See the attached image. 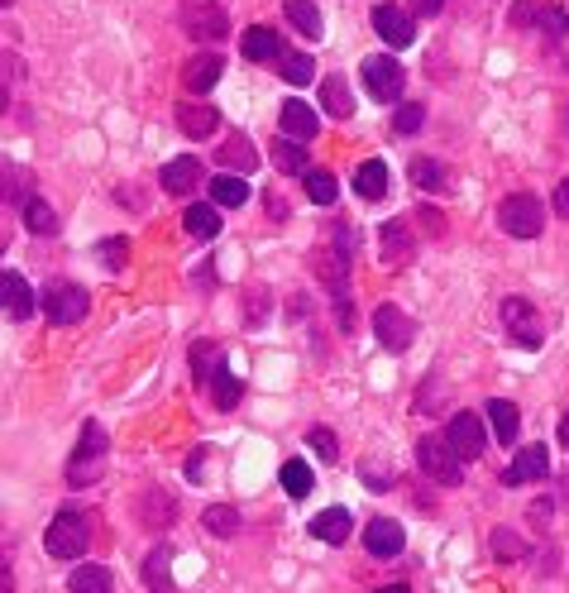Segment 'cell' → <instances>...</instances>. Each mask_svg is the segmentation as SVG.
<instances>
[{
    "label": "cell",
    "instance_id": "484cf974",
    "mask_svg": "<svg viewBox=\"0 0 569 593\" xmlns=\"http://www.w3.org/2000/svg\"><path fill=\"white\" fill-rule=\"evenodd\" d=\"M187 235L192 240H216L220 235V211H216V201H197V206H187Z\"/></svg>",
    "mask_w": 569,
    "mask_h": 593
},
{
    "label": "cell",
    "instance_id": "d590c367",
    "mask_svg": "<svg viewBox=\"0 0 569 593\" xmlns=\"http://www.w3.org/2000/svg\"><path fill=\"white\" fill-rule=\"evenodd\" d=\"M412 182L421 192H445L450 182H445V163L436 158H412Z\"/></svg>",
    "mask_w": 569,
    "mask_h": 593
},
{
    "label": "cell",
    "instance_id": "83f0119b",
    "mask_svg": "<svg viewBox=\"0 0 569 593\" xmlns=\"http://www.w3.org/2000/svg\"><path fill=\"white\" fill-rule=\"evenodd\" d=\"M354 192L369 201L388 197V163H383V158H369V163L359 168V177H354Z\"/></svg>",
    "mask_w": 569,
    "mask_h": 593
},
{
    "label": "cell",
    "instance_id": "ba28073f",
    "mask_svg": "<svg viewBox=\"0 0 569 593\" xmlns=\"http://www.w3.org/2000/svg\"><path fill=\"white\" fill-rule=\"evenodd\" d=\"M87 307H91L87 287H77V283H58L44 292V311L53 326H77V321L87 316Z\"/></svg>",
    "mask_w": 569,
    "mask_h": 593
},
{
    "label": "cell",
    "instance_id": "60d3db41",
    "mask_svg": "<svg viewBox=\"0 0 569 593\" xmlns=\"http://www.w3.org/2000/svg\"><path fill=\"white\" fill-rule=\"evenodd\" d=\"M307 445L321 455V464H335L340 460V440H335V431L330 426H311L307 431Z\"/></svg>",
    "mask_w": 569,
    "mask_h": 593
},
{
    "label": "cell",
    "instance_id": "f5cc1de1",
    "mask_svg": "<svg viewBox=\"0 0 569 593\" xmlns=\"http://www.w3.org/2000/svg\"><path fill=\"white\" fill-rule=\"evenodd\" d=\"M268 216L283 220V216H287V201H283V197H268Z\"/></svg>",
    "mask_w": 569,
    "mask_h": 593
},
{
    "label": "cell",
    "instance_id": "3957f363",
    "mask_svg": "<svg viewBox=\"0 0 569 593\" xmlns=\"http://www.w3.org/2000/svg\"><path fill=\"white\" fill-rule=\"evenodd\" d=\"M416 464L426 479H436L440 488H460L464 484V460L455 455V445L440 436H421L416 440Z\"/></svg>",
    "mask_w": 569,
    "mask_h": 593
},
{
    "label": "cell",
    "instance_id": "6da1fadb",
    "mask_svg": "<svg viewBox=\"0 0 569 593\" xmlns=\"http://www.w3.org/2000/svg\"><path fill=\"white\" fill-rule=\"evenodd\" d=\"M44 546L53 560H82L91 546V522L87 512H77V507H63L58 517H53V527L44 531Z\"/></svg>",
    "mask_w": 569,
    "mask_h": 593
},
{
    "label": "cell",
    "instance_id": "2e32d148",
    "mask_svg": "<svg viewBox=\"0 0 569 593\" xmlns=\"http://www.w3.org/2000/svg\"><path fill=\"white\" fill-rule=\"evenodd\" d=\"M350 512H345V507H326V512H316V517H311V536H316V541H326V546H345V541H350Z\"/></svg>",
    "mask_w": 569,
    "mask_h": 593
},
{
    "label": "cell",
    "instance_id": "44dd1931",
    "mask_svg": "<svg viewBox=\"0 0 569 593\" xmlns=\"http://www.w3.org/2000/svg\"><path fill=\"white\" fill-rule=\"evenodd\" d=\"M182 82H187L192 96L211 91L220 82V58H216V53H197V58H187V67H182Z\"/></svg>",
    "mask_w": 569,
    "mask_h": 593
},
{
    "label": "cell",
    "instance_id": "7dc6e473",
    "mask_svg": "<svg viewBox=\"0 0 569 593\" xmlns=\"http://www.w3.org/2000/svg\"><path fill=\"white\" fill-rule=\"evenodd\" d=\"M416 220H421L431 235H445V216H440L436 206H421V211H416Z\"/></svg>",
    "mask_w": 569,
    "mask_h": 593
},
{
    "label": "cell",
    "instance_id": "9f6ffc18",
    "mask_svg": "<svg viewBox=\"0 0 569 593\" xmlns=\"http://www.w3.org/2000/svg\"><path fill=\"white\" fill-rule=\"evenodd\" d=\"M0 5H5V10H10V5H15V0H0Z\"/></svg>",
    "mask_w": 569,
    "mask_h": 593
},
{
    "label": "cell",
    "instance_id": "c3c4849f",
    "mask_svg": "<svg viewBox=\"0 0 569 593\" xmlns=\"http://www.w3.org/2000/svg\"><path fill=\"white\" fill-rule=\"evenodd\" d=\"M263 311H268V292L254 287V292H249V321H263Z\"/></svg>",
    "mask_w": 569,
    "mask_h": 593
},
{
    "label": "cell",
    "instance_id": "9c48e42d",
    "mask_svg": "<svg viewBox=\"0 0 569 593\" xmlns=\"http://www.w3.org/2000/svg\"><path fill=\"white\" fill-rule=\"evenodd\" d=\"M373 335H378V345H383V350L402 354L407 345H412L416 326H412V316H407V311L388 302V307H378V311H373Z\"/></svg>",
    "mask_w": 569,
    "mask_h": 593
},
{
    "label": "cell",
    "instance_id": "74e56055",
    "mask_svg": "<svg viewBox=\"0 0 569 593\" xmlns=\"http://www.w3.org/2000/svg\"><path fill=\"white\" fill-rule=\"evenodd\" d=\"M201 527L211 531V536H235V531H240V512H235V507H225V503H216V507H206V512H201Z\"/></svg>",
    "mask_w": 569,
    "mask_h": 593
},
{
    "label": "cell",
    "instance_id": "4316f807",
    "mask_svg": "<svg viewBox=\"0 0 569 593\" xmlns=\"http://www.w3.org/2000/svg\"><path fill=\"white\" fill-rule=\"evenodd\" d=\"M192 369H197L201 388H211V383H216V374L225 369V354H220V345H211V340H197V345H192Z\"/></svg>",
    "mask_w": 569,
    "mask_h": 593
},
{
    "label": "cell",
    "instance_id": "4fadbf2b",
    "mask_svg": "<svg viewBox=\"0 0 569 593\" xmlns=\"http://www.w3.org/2000/svg\"><path fill=\"white\" fill-rule=\"evenodd\" d=\"M546 469H550V455H546V445H526V450H517V460L507 464L503 484H507V488L536 484V479H546Z\"/></svg>",
    "mask_w": 569,
    "mask_h": 593
},
{
    "label": "cell",
    "instance_id": "f6af8a7d",
    "mask_svg": "<svg viewBox=\"0 0 569 593\" xmlns=\"http://www.w3.org/2000/svg\"><path fill=\"white\" fill-rule=\"evenodd\" d=\"M359 474H364V484H369L373 493H388V488H393V469L383 474L378 464H359Z\"/></svg>",
    "mask_w": 569,
    "mask_h": 593
},
{
    "label": "cell",
    "instance_id": "cb8c5ba5",
    "mask_svg": "<svg viewBox=\"0 0 569 593\" xmlns=\"http://www.w3.org/2000/svg\"><path fill=\"white\" fill-rule=\"evenodd\" d=\"M321 106H326V115H335V120H350L354 115V96H350V82L335 72V77H326L321 82Z\"/></svg>",
    "mask_w": 569,
    "mask_h": 593
},
{
    "label": "cell",
    "instance_id": "b9f144b4",
    "mask_svg": "<svg viewBox=\"0 0 569 593\" xmlns=\"http://www.w3.org/2000/svg\"><path fill=\"white\" fill-rule=\"evenodd\" d=\"M96 254H101V264H106L110 273H120V268H125V259H130V240H125V235L101 240V244H96Z\"/></svg>",
    "mask_w": 569,
    "mask_h": 593
},
{
    "label": "cell",
    "instance_id": "f1b7e54d",
    "mask_svg": "<svg viewBox=\"0 0 569 593\" xmlns=\"http://www.w3.org/2000/svg\"><path fill=\"white\" fill-rule=\"evenodd\" d=\"M216 158L230 168V173H254V168H259V154L249 149V139H244V134H235L230 144H220Z\"/></svg>",
    "mask_w": 569,
    "mask_h": 593
},
{
    "label": "cell",
    "instance_id": "db71d44e",
    "mask_svg": "<svg viewBox=\"0 0 569 593\" xmlns=\"http://www.w3.org/2000/svg\"><path fill=\"white\" fill-rule=\"evenodd\" d=\"M560 445L569 450V412H565V421H560Z\"/></svg>",
    "mask_w": 569,
    "mask_h": 593
},
{
    "label": "cell",
    "instance_id": "8fae6325",
    "mask_svg": "<svg viewBox=\"0 0 569 593\" xmlns=\"http://www.w3.org/2000/svg\"><path fill=\"white\" fill-rule=\"evenodd\" d=\"M402 546H407V531L397 527L393 517H373L369 527H364V550L378 555V560H393V555H402Z\"/></svg>",
    "mask_w": 569,
    "mask_h": 593
},
{
    "label": "cell",
    "instance_id": "9a60e30c",
    "mask_svg": "<svg viewBox=\"0 0 569 593\" xmlns=\"http://www.w3.org/2000/svg\"><path fill=\"white\" fill-rule=\"evenodd\" d=\"M0 302H5V316L10 321H29L34 316V292H29V283H24L20 273H0Z\"/></svg>",
    "mask_w": 569,
    "mask_h": 593
},
{
    "label": "cell",
    "instance_id": "603a6c76",
    "mask_svg": "<svg viewBox=\"0 0 569 593\" xmlns=\"http://www.w3.org/2000/svg\"><path fill=\"white\" fill-rule=\"evenodd\" d=\"M488 421H493V436L503 440V445H512L517 431H522V412H517V402H507V397H493V402H488Z\"/></svg>",
    "mask_w": 569,
    "mask_h": 593
},
{
    "label": "cell",
    "instance_id": "681fc988",
    "mask_svg": "<svg viewBox=\"0 0 569 593\" xmlns=\"http://www.w3.org/2000/svg\"><path fill=\"white\" fill-rule=\"evenodd\" d=\"M550 206H555V216H565L569 220V177L555 187V197H550Z\"/></svg>",
    "mask_w": 569,
    "mask_h": 593
},
{
    "label": "cell",
    "instance_id": "836d02e7",
    "mask_svg": "<svg viewBox=\"0 0 569 593\" xmlns=\"http://www.w3.org/2000/svg\"><path fill=\"white\" fill-rule=\"evenodd\" d=\"M211 201H216V206H244V201H249V182H240L235 173H220L216 182H211Z\"/></svg>",
    "mask_w": 569,
    "mask_h": 593
},
{
    "label": "cell",
    "instance_id": "ab89813d",
    "mask_svg": "<svg viewBox=\"0 0 569 593\" xmlns=\"http://www.w3.org/2000/svg\"><path fill=\"white\" fill-rule=\"evenodd\" d=\"M283 488H287V498H307L311 493V464L307 460H287L283 464Z\"/></svg>",
    "mask_w": 569,
    "mask_h": 593
},
{
    "label": "cell",
    "instance_id": "52a82bcc",
    "mask_svg": "<svg viewBox=\"0 0 569 593\" xmlns=\"http://www.w3.org/2000/svg\"><path fill=\"white\" fill-rule=\"evenodd\" d=\"M364 87H369L373 101H397L402 96V82H407V72L388 58V53H373V58H364Z\"/></svg>",
    "mask_w": 569,
    "mask_h": 593
},
{
    "label": "cell",
    "instance_id": "ee69618b",
    "mask_svg": "<svg viewBox=\"0 0 569 593\" xmlns=\"http://www.w3.org/2000/svg\"><path fill=\"white\" fill-rule=\"evenodd\" d=\"M421 125H426V106H397V115H393L397 134H416Z\"/></svg>",
    "mask_w": 569,
    "mask_h": 593
},
{
    "label": "cell",
    "instance_id": "7bdbcfd3",
    "mask_svg": "<svg viewBox=\"0 0 569 593\" xmlns=\"http://www.w3.org/2000/svg\"><path fill=\"white\" fill-rule=\"evenodd\" d=\"M493 555H503V560H526V541L517 531H493Z\"/></svg>",
    "mask_w": 569,
    "mask_h": 593
},
{
    "label": "cell",
    "instance_id": "4dcf8cb0",
    "mask_svg": "<svg viewBox=\"0 0 569 593\" xmlns=\"http://www.w3.org/2000/svg\"><path fill=\"white\" fill-rule=\"evenodd\" d=\"M287 20L297 34H307V39H321V10H316V0H283Z\"/></svg>",
    "mask_w": 569,
    "mask_h": 593
},
{
    "label": "cell",
    "instance_id": "bcb514c9",
    "mask_svg": "<svg viewBox=\"0 0 569 593\" xmlns=\"http://www.w3.org/2000/svg\"><path fill=\"white\" fill-rule=\"evenodd\" d=\"M541 29H550L555 39H565V34H569V15L560 10V5H555V10H541Z\"/></svg>",
    "mask_w": 569,
    "mask_h": 593
},
{
    "label": "cell",
    "instance_id": "277c9868",
    "mask_svg": "<svg viewBox=\"0 0 569 593\" xmlns=\"http://www.w3.org/2000/svg\"><path fill=\"white\" fill-rule=\"evenodd\" d=\"M498 225H503L507 235H517V240H536L541 230H546V211H541V201L517 192V197H503L498 206Z\"/></svg>",
    "mask_w": 569,
    "mask_h": 593
},
{
    "label": "cell",
    "instance_id": "f907efd6",
    "mask_svg": "<svg viewBox=\"0 0 569 593\" xmlns=\"http://www.w3.org/2000/svg\"><path fill=\"white\" fill-rule=\"evenodd\" d=\"M531 15H536V5H531V0H517V10H512V20H517V24H526V20H531Z\"/></svg>",
    "mask_w": 569,
    "mask_h": 593
},
{
    "label": "cell",
    "instance_id": "8992f818",
    "mask_svg": "<svg viewBox=\"0 0 569 593\" xmlns=\"http://www.w3.org/2000/svg\"><path fill=\"white\" fill-rule=\"evenodd\" d=\"M182 29H187L192 39L216 44V39L230 34V20H225V10H220L216 0H187V5H182Z\"/></svg>",
    "mask_w": 569,
    "mask_h": 593
},
{
    "label": "cell",
    "instance_id": "5b68a950",
    "mask_svg": "<svg viewBox=\"0 0 569 593\" xmlns=\"http://www.w3.org/2000/svg\"><path fill=\"white\" fill-rule=\"evenodd\" d=\"M503 330L522 350H541V340H546V321L526 297H507L503 302Z\"/></svg>",
    "mask_w": 569,
    "mask_h": 593
},
{
    "label": "cell",
    "instance_id": "ffe728a7",
    "mask_svg": "<svg viewBox=\"0 0 569 593\" xmlns=\"http://www.w3.org/2000/svg\"><path fill=\"white\" fill-rule=\"evenodd\" d=\"M378 240H383V259H388V264H407L416 254V240H412V230H407V220H388V225L378 230Z\"/></svg>",
    "mask_w": 569,
    "mask_h": 593
},
{
    "label": "cell",
    "instance_id": "f546056e",
    "mask_svg": "<svg viewBox=\"0 0 569 593\" xmlns=\"http://www.w3.org/2000/svg\"><path fill=\"white\" fill-rule=\"evenodd\" d=\"M273 163H278V173H292V177H307V173H311L307 144H297V139H283V144H273Z\"/></svg>",
    "mask_w": 569,
    "mask_h": 593
},
{
    "label": "cell",
    "instance_id": "7402d4cb",
    "mask_svg": "<svg viewBox=\"0 0 569 593\" xmlns=\"http://www.w3.org/2000/svg\"><path fill=\"white\" fill-rule=\"evenodd\" d=\"M173 512H177L173 493H163V488H149V493H144V503H139V522H144L149 531H158V527H168V522H173Z\"/></svg>",
    "mask_w": 569,
    "mask_h": 593
},
{
    "label": "cell",
    "instance_id": "7c38bea8",
    "mask_svg": "<svg viewBox=\"0 0 569 593\" xmlns=\"http://www.w3.org/2000/svg\"><path fill=\"white\" fill-rule=\"evenodd\" d=\"M373 29H378V39L388 48H407L416 39L407 10H397V5H373Z\"/></svg>",
    "mask_w": 569,
    "mask_h": 593
},
{
    "label": "cell",
    "instance_id": "ac0fdd59",
    "mask_svg": "<svg viewBox=\"0 0 569 593\" xmlns=\"http://www.w3.org/2000/svg\"><path fill=\"white\" fill-rule=\"evenodd\" d=\"M216 125H220L216 106H201V101L177 106V130L187 134V139H206V134H216Z\"/></svg>",
    "mask_w": 569,
    "mask_h": 593
},
{
    "label": "cell",
    "instance_id": "11a10c76",
    "mask_svg": "<svg viewBox=\"0 0 569 593\" xmlns=\"http://www.w3.org/2000/svg\"><path fill=\"white\" fill-rule=\"evenodd\" d=\"M378 593H412L407 584H388V589H378Z\"/></svg>",
    "mask_w": 569,
    "mask_h": 593
},
{
    "label": "cell",
    "instance_id": "f35d334b",
    "mask_svg": "<svg viewBox=\"0 0 569 593\" xmlns=\"http://www.w3.org/2000/svg\"><path fill=\"white\" fill-rule=\"evenodd\" d=\"M307 197L316 201V206H335V197H340L335 173H326V168H311V173H307Z\"/></svg>",
    "mask_w": 569,
    "mask_h": 593
},
{
    "label": "cell",
    "instance_id": "d4e9b609",
    "mask_svg": "<svg viewBox=\"0 0 569 593\" xmlns=\"http://www.w3.org/2000/svg\"><path fill=\"white\" fill-rule=\"evenodd\" d=\"M173 550L168 546H154L149 550V560H144V584H149V593H173Z\"/></svg>",
    "mask_w": 569,
    "mask_h": 593
},
{
    "label": "cell",
    "instance_id": "e575fe53",
    "mask_svg": "<svg viewBox=\"0 0 569 593\" xmlns=\"http://www.w3.org/2000/svg\"><path fill=\"white\" fill-rule=\"evenodd\" d=\"M24 225H29L34 235H53V230H58V211H53L44 197H29L24 201Z\"/></svg>",
    "mask_w": 569,
    "mask_h": 593
},
{
    "label": "cell",
    "instance_id": "816d5d0a",
    "mask_svg": "<svg viewBox=\"0 0 569 593\" xmlns=\"http://www.w3.org/2000/svg\"><path fill=\"white\" fill-rule=\"evenodd\" d=\"M440 5H445V0H412V10H416V15H436Z\"/></svg>",
    "mask_w": 569,
    "mask_h": 593
},
{
    "label": "cell",
    "instance_id": "8d00e7d4",
    "mask_svg": "<svg viewBox=\"0 0 569 593\" xmlns=\"http://www.w3.org/2000/svg\"><path fill=\"white\" fill-rule=\"evenodd\" d=\"M240 393H244L240 374H235V369L225 364V369H220V374H216V383H211V397H216V407H220V412H230V407L240 402Z\"/></svg>",
    "mask_w": 569,
    "mask_h": 593
},
{
    "label": "cell",
    "instance_id": "e0dca14e",
    "mask_svg": "<svg viewBox=\"0 0 569 593\" xmlns=\"http://www.w3.org/2000/svg\"><path fill=\"white\" fill-rule=\"evenodd\" d=\"M278 125H283L292 139H316V130H321V115L307 106V101H283V115H278Z\"/></svg>",
    "mask_w": 569,
    "mask_h": 593
},
{
    "label": "cell",
    "instance_id": "d6986e66",
    "mask_svg": "<svg viewBox=\"0 0 569 593\" xmlns=\"http://www.w3.org/2000/svg\"><path fill=\"white\" fill-rule=\"evenodd\" d=\"M158 182H163V192H173V197H187V192H192V187L201 182V163H197V158H173V163H163Z\"/></svg>",
    "mask_w": 569,
    "mask_h": 593
},
{
    "label": "cell",
    "instance_id": "d6a6232c",
    "mask_svg": "<svg viewBox=\"0 0 569 593\" xmlns=\"http://www.w3.org/2000/svg\"><path fill=\"white\" fill-rule=\"evenodd\" d=\"M278 77L292 82V87H307V82H316V63H311L307 53H283L278 58Z\"/></svg>",
    "mask_w": 569,
    "mask_h": 593
},
{
    "label": "cell",
    "instance_id": "1f68e13d",
    "mask_svg": "<svg viewBox=\"0 0 569 593\" xmlns=\"http://www.w3.org/2000/svg\"><path fill=\"white\" fill-rule=\"evenodd\" d=\"M67 593H110V570L106 565H77L67 579Z\"/></svg>",
    "mask_w": 569,
    "mask_h": 593
},
{
    "label": "cell",
    "instance_id": "30bf717a",
    "mask_svg": "<svg viewBox=\"0 0 569 593\" xmlns=\"http://www.w3.org/2000/svg\"><path fill=\"white\" fill-rule=\"evenodd\" d=\"M445 440L455 445V455H460V460H479L488 431H483V421L474 417V412H460V417L445 426Z\"/></svg>",
    "mask_w": 569,
    "mask_h": 593
},
{
    "label": "cell",
    "instance_id": "5bb4252c",
    "mask_svg": "<svg viewBox=\"0 0 569 593\" xmlns=\"http://www.w3.org/2000/svg\"><path fill=\"white\" fill-rule=\"evenodd\" d=\"M240 53L249 58V63H278L287 48H283V34L278 29H268V24H254L249 34L240 39Z\"/></svg>",
    "mask_w": 569,
    "mask_h": 593
},
{
    "label": "cell",
    "instance_id": "7a4b0ae2",
    "mask_svg": "<svg viewBox=\"0 0 569 593\" xmlns=\"http://www.w3.org/2000/svg\"><path fill=\"white\" fill-rule=\"evenodd\" d=\"M101 474H106V431H101L96 421H87L77 450H72V460H67V484L87 488V484H96Z\"/></svg>",
    "mask_w": 569,
    "mask_h": 593
}]
</instances>
